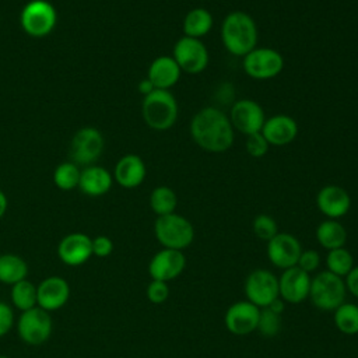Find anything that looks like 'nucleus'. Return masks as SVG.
I'll list each match as a JSON object with an SVG mask.
<instances>
[{
	"mask_svg": "<svg viewBox=\"0 0 358 358\" xmlns=\"http://www.w3.org/2000/svg\"><path fill=\"white\" fill-rule=\"evenodd\" d=\"M0 255H1V252H0Z\"/></svg>",
	"mask_w": 358,
	"mask_h": 358,
	"instance_id": "nucleus-44",
	"label": "nucleus"
},
{
	"mask_svg": "<svg viewBox=\"0 0 358 358\" xmlns=\"http://www.w3.org/2000/svg\"><path fill=\"white\" fill-rule=\"evenodd\" d=\"M282 55L273 48L256 46L242 57V69L253 80H270L277 77L284 69Z\"/></svg>",
	"mask_w": 358,
	"mask_h": 358,
	"instance_id": "nucleus-6",
	"label": "nucleus"
},
{
	"mask_svg": "<svg viewBox=\"0 0 358 358\" xmlns=\"http://www.w3.org/2000/svg\"><path fill=\"white\" fill-rule=\"evenodd\" d=\"M301 252L302 246L299 241L288 232H278L267 242V257L270 263L282 270L296 266Z\"/></svg>",
	"mask_w": 358,
	"mask_h": 358,
	"instance_id": "nucleus-13",
	"label": "nucleus"
},
{
	"mask_svg": "<svg viewBox=\"0 0 358 358\" xmlns=\"http://www.w3.org/2000/svg\"><path fill=\"white\" fill-rule=\"evenodd\" d=\"M228 117L234 130H238L245 136L260 131L266 120V115L262 105L249 98L238 99L231 106Z\"/></svg>",
	"mask_w": 358,
	"mask_h": 358,
	"instance_id": "nucleus-11",
	"label": "nucleus"
},
{
	"mask_svg": "<svg viewBox=\"0 0 358 358\" xmlns=\"http://www.w3.org/2000/svg\"><path fill=\"white\" fill-rule=\"evenodd\" d=\"M326 267H327V271L343 278L354 267V257L351 252L344 246L331 249L327 252V256H326Z\"/></svg>",
	"mask_w": 358,
	"mask_h": 358,
	"instance_id": "nucleus-30",
	"label": "nucleus"
},
{
	"mask_svg": "<svg viewBox=\"0 0 358 358\" xmlns=\"http://www.w3.org/2000/svg\"><path fill=\"white\" fill-rule=\"evenodd\" d=\"M0 358H10V357H7V355H0Z\"/></svg>",
	"mask_w": 358,
	"mask_h": 358,
	"instance_id": "nucleus-43",
	"label": "nucleus"
},
{
	"mask_svg": "<svg viewBox=\"0 0 358 358\" xmlns=\"http://www.w3.org/2000/svg\"><path fill=\"white\" fill-rule=\"evenodd\" d=\"M14 326V310L13 308L0 301V338L7 336Z\"/></svg>",
	"mask_w": 358,
	"mask_h": 358,
	"instance_id": "nucleus-37",
	"label": "nucleus"
},
{
	"mask_svg": "<svg viewBox=\"0 0 358 358\" xmlns=\"http://www.w3.org/2000/svg\"><path fill=\"white\" fill-rule=\"evenodd\" d=\"M345 288L350 294L358 298V266H354L351 271L345 275Z\"/></svg>",
	"mask_w": 358,
	"mask_h": 358,
	"instance_id": "nucleus-39",
	"label": "nucleus"
},
{
	"mask_svg": "<svg viewBox=\"0 0 358 358\" xmlns=\"http://www.w3.org/2000/svg\"><path fill=\"white\" fill-rule=\"evenodd\" d=\"M147 298L150 302L159 305L164 303L168 296H169V287L168 282L165 281H158V280H152L148 285H147Z\"/></svg>",
	"mask_w": 358,
	"mask_h": 358,
	"instance_id": "nucleus-35",
	"label": "nucleus"
},
{
	"mask_svg": "<svg viewBox=\"0 0 358 358\" xmlns=\"http://www.w3.org/2000/svg\"><path fill=\"white\" fill-rule=\"evenodd\" d=\"M260 308L252 302L238 301L234 302L225 312L224 323L229 333L235 336H246L257 329Z\"/></svg>",
	"mask_w": 358,
	"mask_h": 358,
	"instance_id": "nucleus-14",
	"label": "nucleus"
},
{
	"mask_svg": "<svg viewBox=\"0 0 358 358\" xmlns=\"http://www.w3.org/2000/svg\"><path fill=\"white\" fill-rule=\"evenodd\" d=\"M155 90V87L152 85V83L145 77V78H143L140 83H138V91H140V94H143L144 96L145 95H148L150 92H152Z\"/></svg>",
	"mask_w": 358,
	"mask_h": 358,
	"instance_id": "nucleus-40",
	"label": "nucleus"
},
{
	"mask_svg": "<svg viewBox=\"0 0 358 358\" xmlns=\"http://www.w3.org/2000/svg\"><path fill=\"white\" fill-rule=\"evenodd\" d=\"M147 175V168L141 157L136 154L123 155L113 171V178L124 189L138 187Z\"/></svg>",
	"mask_w": 358,
	"mask_h": 358,
	"instance_id": "nucleus-22",
	"label": "nucleus"
},
{
	"mask_svg": "<svg viewBox=\"0 0 358 358\" xmlns=\"http://www.w3.org/2000/svg\"><path fill=\"white\" fill-rule=\"evenodd\" d=\"M189 131L194 144L207 152H225L235 140V130L228 115L214 106H206L196 112Z\"/></svg>",
	"mask_w": 358,
	"mask_h": 358,
	"instance_id": "nucleus-1",
	"label": "nucleus"
},
{
	"mask_svg": "<svg viewBox=\"0 0 358 358\" xmlns=\"http://www.w3.org/2000/svg\"><path fill=\"white\" fill-rule=\"evenodd\" d=\"M266 308H268L270 310H273L274 313H278V315H281L282 312H284V308H285V302L278 296L277 299H274L268 306H266Z\"/></svg>",
	"mask_w": 358,
	"mask_h": 358,
	"instance_id": "nucleus-41",
	"label": "nucleus"
},
{
	"mask_svg": "<svg viewBox=\"0 0 358 358\" xmlns=\"http://www.w3.org/2000/svg\"><path fill=\"white\" fill-rule=\"evenodd\" d=\"M245 295L257 308H266L280 296L278 278L268 270H253L245 281Z\"/></svg>",
	"mask_w": 358,
	"mask_h": 358,
	"instance_id": "nucleus-10",
	"label": "nucleus"
},
{
	"mask_svg": "<svg viewBox=\"0 0 358 358\" xmlns=\"http://www.w3.org/2000/svg\"><path fill=\"white\" fill-rule=\"evenodd\" d=\"M154 234L164 248L175 250L189 248L194 239V228L192 222L176 213L157 217L154 222Z\"/></svg>",
	"mask_w": 358,
	"mask_h": 358,
	"instance_id": "nucleus-4",
	"label": "nucleus"
},
{
	"mask_svg": "<svg viewBox=\"0 0 358 358\" xmlns=\"http://www.w3.org/2000/svg\"><path fill=\"white\" fill-rule=\"evenodd\" d=\"M59 259L67 266H81L92 256V238L83 232L66 235L57 246Z\"/></svg>",
	"mask_w": 358,
	"mask_h": 358,
	"instance_id": "nucleus-19",
	"label": "nucleus"
},
{
	"mask_svg": "<svg viewBox=\"0 0 358 358\" xmlns=\"http://www.w3.org/2000/svg\"><path fill=\"white\" fill-rule=\"evenodd\" d=\"M347 295L345 282L341 277L324 270L310 280L309 296L312 303L322 310H334Z\"/></svg>",
	"mask_w": 358,
	"mask_h": 358,
	"instance_id": "nucleus-5",
	"label": "nucleus"
},
{
	"mask_svg": "<svg viewBox=\"0 0 358 358\" xmlns=\"http://www.w3.org/2000/svg\"><path fill=\"white\" fill-rule=\"evenodd\" d=\"M260 131L270 145L282 147L291 144L296 138L298 123L289 115L277 113L270 117H266Z\"/></svg>",
	"mask_w": 358,
	"mask_h": 358,
	"instance_id": "nucleus-20",
	"label": "nucleus"
},
{
	"mask_svg": "<svg viewBox=\"0 0 358 358\" xmlns=\"http://www.w3.org/2000/svg\"><path fill=\"white\" fill-rule=\"evenodd\" d=\"M113 252V242L106 235H98L92 238V256L108 257Z\"/></svg>",
	"mask_w": 358,
	"mask_h": 358,
	"instance_id": "nucleus-38",
	"label": "nucleus"
},
{
	"mask_svg": "<svg viewBox=\"0 0 358 358\" xmlns=\"http://www.w3.org/2000/svg\"><path fill=\"white\" fill-rule=\"evenodd\" d=\"M141 113L150 129L157 131L169 130L178 120V101L168 90H154L143 98Z\"/></svg>",
	"mask_w": 358,
	"mask_h": 358,
	"instance_id": "nucleus-3",
	"label": "nucleus"
},
{
	"mask_svg": "<svg viewBox=\"0 0 358 358\" xmlns=\"http://www.w3.org/2000/svg\"><path fill=\"white\" fill-rule=\"evenodd\" d=\"M6 210H7V197H6V194L0 190V220H1L3 215L6 214Z\"/></svg>",
	"mask_w": 358,
	"mask_h": 358,
	"instance_id": "nucleus-42",
	"label": "nucleus"
},
{
	"mask_svg": "<svg viewBox=\"0 0 358 358\" xmlns=\"http://www.w3.org/2000/svg\"><path fill=\"white\" fill-rule=\"evenodd\" d=\"M316 206L324 217L337 220L350 211L351 197L344 187L338 185H326L316 194Z\"/></svg>",
	"mask_w": 358,
	"mask_h": 358,
	"instance_id": "nucleus-18",
	"label": "nucleus"
},
{
	"mask_svg": "<svg viewBox=\"0 0 358 358\" xmlns=\"http://www.w3.org/2000/svg\"><path fill=\"white\" fill-rule=\"evenodd\" d=\"M186 267V257L182 250L162 248L157 252L148 264V274L152 280L171 281L183 273Z\"/></svg>",
	"mask_w": 358,
	"mask_h": 358,
	"instance_id": "nucleus-15",
	"label": "nucleus"
},
{
	"mask_svg": "<svg viewBox=\"0 0 358 358\" xmlns=\"http://www.w3.org/2000/svg\"><path fill=\"white\" fill-rule=\"evenodd\" d=\"M319 264H320V255L313 249L302 250L296 263V266L308 274L315 271L319 267Z\"/></svg>",
	"mask_w": 358,
	"mask_h": 358,
	"instance_id": "nucleus-36",
	"label": "nucleus"
},
{
	"mask_svg": "<svg viewBox=\"0 0 358 358\" xmlns=\"http://www.w3.org/2000/svg\"><path fill=\"white\" fill-rule=\"evenodd\" d=\"M28 275L27 262L14 253L0 255V282L14 285L18 281L25 280Z\"/></svg>",
	"mask_w": 358,
	"mask_h": 358,
	"instance_id": "nucleus-26",
	"label": "nucleus"
},
{
	"mask_svg": "<svg viewBox=\"0 0 358 358\" xmlns=\"http://www.w3.org/2000/svg\"><path fill=\"white\" fill-rule=\"evenodd\" d=\"M316 239L322 248L331 250L343 248L347 241V231L337 220H324L316 228Z\"/></svg>",
	"mask_w": 358,
	"mask_h": 358,
	"instance_id": "nucleus-25",
	"label": "nucleus"
},
{
	"mask_svg": "<svg viewBox=\"0 0 358 358\" xmlns=\"http://www.w3.org/2000/svg\"><path fill=\"white\" fill-rule=\"evenodd\" d=\"M11 303L21 312L29 310L36 305V285L29 280H22L11 285L10 291Z\"/></svg>",
	"mask_w": 358,
	"mask_h": 358,
	"instance_id": "nucleus-28",
	"label": "nucleus"
},
{
	"mask_svg": "<svg viewBox=\"0 0 358 358\" xmlns=\"http://www.w3.org/2000/svg\"><path fill=\"white\" fill-rule=\"evenodd\" d=\"M103 150V137L95 127L80 129L70 145L71 162L77 165H91L95 162Z\"/></svg>",
	"mask_w": 358,
	"mask_h": 358,
	"instance_id": "nucleus-12",
	"label": "nucleus"
},
{
	"mask_svg": "<svg viewBox=\"0 0 358 358\" xmlns=\"http://www.w3.org/2000/svg\"><path fill=\"white\" fill-rule=\"evenodd\" d=\"M57 14L55 7L46 0H32L27 3L21 11L22 29L35 38H41L52 32L56 25Z\"/></svg>",
	"mask_w": 358,
	"mask_h": 358,
	"instance_id": "nucleus-9",
	"label": "nucleus"
},
{
	"mask_svg": "<svg viewBox=\"0 0 358 358\" xmlns=\"http://www.w3.org/2000/svg\"><path fill=\"white\" fill-rule=\"evenodd\" d=\"M259 31L253 17L245 11H231L221 22V41L228 53L243 57L257 46Z\"/></svg>",
	"mask_w": 358,
	"mask_h": 358,
	"instance_id": "nucleus-2",
	"label": "nucleus"
},
{
	"mask_svg": "<svg viewBox=\"0 0 358 358\" xmlns=\"http://www.w3.org/2000/svg\"><path fill=\"white\" fill-rule=\"evenodd\" d=\"M81 171L74 162H63L53 172V182L62 190H71L78 187Z\"/></svg>",
	"mask_w": 358,
	"mask_h": 358,
	"instance_id": "nucleus-31",
	"label": "nucleus"
},
{
	"mask_svg": "<svg viewBox=\"0 0 358 358\" xmlns=\"http://www.w3.org/2000/svg\"><path fill=\"white\" fill-rule=\"evenodd\" d=\"M214 25L213 14L204 7H194L186 13L182 22L183 35L200 39L207 35Z\"/></svg>",
	"mask_w": 358,
	"mask_h": 358,
	"instance_id": "nucleus-24",
	"label": "nucleus"
},
{
	"mask_svg": "<svg viewBox=\"0 0 358 358\" xmlns=\"http://www.w3.org/2000/svg\"><path fill=\"white\" fill-rule=\"evenodd\" d=\"M176 206L178 196L172 187L161 185L152 189L150 194V207L157 214V217L175 213Z\"/></svg>",
	"mask_w": 358,
	"mask_h": 358,
	"instance_id": "nucleus-27",
	"label": "nucleus"
},
{
	"mask_svg": "<svg viewBox=\"0 0 358 358\" xmlns=\"http://www.w3.org/2000/svg\"><path fill=\"white\" fill-rule=\"evenodd\" d=\"M336 327L348 336L358 333V305L343 302L338 308L334 309L333 316Z\"/></svg>",
	"mask_w": 358,
	"mask_h": 358,
	"instance_id": "nucleus-29",
	"label": "nucleus"
},
{
	"mask_svg": "<svg viewBox=\"0 0 358 358\" xmlns=\"http://www.w3.org/2000/svg\"><path fill=\"white\" fill-rule=\"evenodd\" d=\"M182 70L172 56L155 57L147 71V78L152 83L155 90H171L180 78Z\"/></svg>",
	"mask_w": 358,
	"mask_h": 358,
	"instance_id": "nucleus-21",
	"label": "nucleus"
},
{
	"mask_svg": "<svg viewBox=\"0 0 358 358\" xmlns=\"http://www.w3.org/2000/svg\"><path fill=\"white\" fill-rule=\"evenodd\" d=\"M252 228L255 235L262 239L268 242L274 235L278 234V227L275 220L268 215V214H259L255 217L253 222H252Z\"/></svg>",
	"mask_w": 358,
	"mask_h": 358,
	"instance_id": "nucleus-33",
	"label": "nucleus"
},
{
	"mask_svg": "<svg viewBox=\"0 0 358 358\" xmlns=\"http://www.w3.org/2000/svg\"><path fill=\"white\" fill-rule=\"evenodd\" d=\"M270 144L267 143V140L264 138V136L262 134V131L253 133L246 136V141H245V148L246 152L253 157V158H262L267 154Z\"/></svg>",
	"mask_w": 358,
	"mask_h": 358,
	"instance_id": "nucleus-34",
	"label": "nucleus"
},
{
	"mask_svg": "<svg viewBox=\"0 0 358 358\" xmlns=\"http://www.w3.org/2000/svg\"><path fill=\"white\" fill-rule=\"evenodd\" d=\"M112 182L113 179L108 169L98 165H90L81 171L78 187L84 194L96 197L108 193L112 187Z\"/></svg>",
	"mask_w": 358,
	"mask_h": 358,
	"instance_id": "nucleus-23",
	"label": "nucleus"
},
{
	"mask_svg": "<svg viewBox=\"0 0 358 358\" xmlns=\"http://www.w3.org/2000/svg\"><path fill=\"white\" fill-rule=\"evenodd\" d=\"M172 57L180 67L182 73L200 74L204 71L210 62L207 46L201 39L180 36L172 49Z\"/></svg>",
	"mask_w": 358,
	"mask_h": 358,
	"instance_id": "nucleus-8",
	"label": "nucleus"
},
{
	"mask_svg": "<svg viewBox=\"0 0 358 358\" xmlns=\"http://www.w3.org/2000/svg\"><path fill=\"white\" fill-rule=\"evenodd\" d=\"M53 330L50 312L35 306L21 312L17 320V334L28 345H41L49 340Z\"/></svg>",
	"mask_w": 358,
	"mask_h": 358,
	"instance_id": "nucleus-7",
	"label": "nucleus"
},
{
	"mask_svg": "<svg viewBox=\"0 0 358 358\" xmlns=\"http://www.w3.org/2000/svg\"><path fill=\"white\" fill-rule=\"evenodd\" d=\"M310 275L298 266L285 268L278 278V294L284 302L301 303L309 296Z\"/></svg>",
	"mask_w": 358,
	"mask_h": 358,
	"instance_id": "nucleus-17",
	"label": "nucleus"
},
{
	"mask_svg": "<svg viewBox=\"0 0 358 358\" xmlns=\"http://www.w3.org/2000/svg\"><path fill=\"white\" fill-rule=\"evenodd\" d=\"M70 298V285L60 275L43 278L36 285V305L48 312L63 308Z\"/></svg>",
	"mask_w": 358,
	"mask_h": 358,
	"instance_id": "nucleus-16",
	"label": "nucleus"
},
{
	"mask_svg": "<svg viewBox=\"0 0 358 358\" xmlns=\"http://www.w3.org/2000/svg\"><path fill=\"white\" fill-rule=\"evenodd\" d=\"M281 329V315L274 313L268 308H262L257 322V329L264 337H274Z\"/></svg>",
	"mask_w": 358,
	"mask_h": 358,
	"instance_id": "nucleus-32",
	"label": "nucleus"
}]
</instances>
